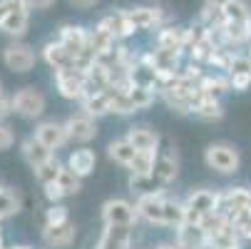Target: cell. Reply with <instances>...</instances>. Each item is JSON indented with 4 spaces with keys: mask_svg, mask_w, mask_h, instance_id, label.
<instances>
[{
    "mask_svg": "<svg viewBox=\"0 0 251 249\" xmlns=\"http://www.w3.org/2000/svg\"><path fill=\"white\" fill-rule=\"evenodd\" d=\"M20 207H23V199L13 187H5V185L0 187V222L15 217L20 212Z\"/></svg>",
    "mask_w": 251,
    "mask_h": 249,
    "instance_id": "30",
    "label": "cell"
},
{
    "mask_svg": "<svg viewBox=\"0 0 251 249\" xmlns=\"http://www.w3.org/2000/svg\"><path fill=\"white\" fill-rule=\"evenodd\" d=\"M107 157H110L115 165L129 169V165H132L134 157H137V150L129 145V139H127V137H122V139H112L110 145H107Z\"/></svg>",
    "mask_w": 251,
    "mask_h": 249,
    "instance_id": "25",
    "label": "cell"
},
{
    "mask_svg": "<svg viewBox=\"0 0 251 249\" xmlns=\"http://www.w3.org/2000/svg\"><path fill=\"white\" fill-rule=\"evenodd\" d=\"M25 3H27L30 10H48L57 3V0H25Z\"/></svg>",
    "mask_w": 251,
    "mask_h": 249,
    "instance_id": "39",
    "label": "cell"
},
{
    "mask_svg": "<svg viewBox=\"0 0 251 249\" xmlns=\"http://www.w3.org/2000/svg\"><path fill=\"white\" fill-rule=\"evenodd\" d=\"M60 169H62V165L52 157L48 165H43V167L35 169V180L40 182V187H43V185H48V182H55V180H57V174H60Z\"/></svg>",
    "mask_w": 251,
    "mask_h": 249,
    "instance_id": "35",
    "label": "cell"
},
{
    "mask_svg": "<svg viewBox=\"0 0 251 249\" xmlns=\"http://www.w3.org/2000/svg\"><path fill=\"white\" fill-rule=\"evenodd\" d=\"M127 15L137 30H154V28H164L167 23V13L162 5H134L127 10Z\"/></svg>",
    "mask_w": 251,
    "mask_h": 249,
    "instance_id": "13",
    "label": "cell"
},
{
    "mask_svg": "<svg viewBox=\"0 0 251 249\" xmlns=\"http://www.w3.org/2000/svg\"><path fill=\"white\" fill-rule=\"evenodd\" d=\"M102 224H112V227H134L137 220H139V212H137V204L127 202V199H120V197H112L102 204Z\"/></svg>",
    "mask_w": 251,
    "mask_h": 249,
    "instance_id": "8",
    "label": "cell"
},
{
    "mask_svg": "<svg viewBox=\"0 0 251 249\" xmlns=\"http://www.w3.org/2000/svg\"><path fill=\"white\" fill-rule=\"evenodd\" d=\"M70 5L77 8V10H90L97 5V0H70Z\"/></svg>",
    "mask_w": 251,
    "mask_h": 249,
    "instance_id": "40",
    "label": "cell"
},
{
    "mask_svg": "<svg viewBox=\"0 0 251 249\" xmlns=\"http://www.w3.org/2000/svg\"><path fill=\"white\" fill-rule=\"evenodd\" d=\"M152 174L162 182V187H169L176 180V174H179V155H176V147L174 145H169V142H167L164 147H159Z\"/></svg>",
    "mask_w": 251,
    "mask_h": 249,
    "instance_id": "10",
    "label": "cell"
},
{
    "mask_svg": "<svg viewBox=\"0 0 251 249\" xmlns=\"http://www.w3.org/2000/svg\"><path fill=\"white\" fill-rule=\"evenodd\" d=\"M3 65L10 70V73L25 75V73H30V70H35V65H38V50L25 40H13V43H8L3 48Z\"/></svg>",
    "mask_w": 251,
    "mask_h": 249,
    "instance_id": "7",
    "label": "cell"
},
{
    "mask_svg": "<svg viewBox=\"0 0 251 249\" xmlns=\"http://www.w3.org/2000/svg\"><path fill=\"white\" fill-rule=\"evenodd\" d=\"M184 40H187V28H176V25L159 28L154 38L159 48H172V50H184Z\"/></svg>",
    "mask_w": 251,
    "mask_h": 249,
    "instance_id": "26",
    "label": "cell"
},
{
    "mask_svg": "<svg viewBox=\"0 0 251 249\" xmlns=\"http://www.w3.org/2000/svg\"><path fill=\"white\" fill-rule=\"evenodd\" d=\"M55 87L65 100H82L85 97V73L77 67H67L55 73Z\"/></svg>",
    "mask_w": 251,
    "mask_h": 249,
    "instance_id": "9",
    "label": "cell"
},
{
    "mask_svg": "<svg viewBox=\"0 0 251 249\" xmlns=\"http://www.w3.org/2000/svg\"><path fill=\"white\" fill-rule=\"evenodd\" d=\"M65 130H67V137L73 142H80V145H87L97 137V120L85 115V112H75L65 120Z\"/></svg>",
    "mask_w": 251,
    "mask_h": 249,
    "instance_id": "12",
    "label": "cell"
},
{
    "mask_svg": "<svg viewBox=\"0 0 251 249\" xmlns=\"http://www.w3.org/2000/svg\"><path fill=\"white\" fill-rule=\"evenodd\" d=\"M194 117L201 120V122H219V120L224 117V105H222V100L204 95V97L197 102V108H194Z\"/></svg>",
    "mask_w": 251,
    "mask_h": 249,
    "instance_id": "27",
    "label": "cell"
},
{
    "mask_svg": "<svg viewBox=\"0 0 251 249\" xmlns=\"http://www.w3.org/2000/svg\"><path fill=\"white\" fill-rule=\"evenodd\" d=\"M127 187H129V192L137 194V197H145V194H152V192L167 190V187H162V182L157 180L154 174H129Z\"/></svg>",
    "mask_w": 251,
    "mask_h": 249,
    "instance_id": "28",
    "label": "cell"
},
{
    "mask_svg": "<svg viewBox=\"0 0 251 249\" xmlns=\"http://www.w3.org/2000/svg\"><path fill=\"white\" fill-rule=\"evenodd\" d=\"M97 25H102L107 32H112L120 43H122V40H127V38H132V35L137 32V28L132 25V20H129L127 10H112L110 15H104Z\"/></svg>",
    "mask_w": 251,
    "mask_h": 249,
    "instance_id": "20",
    "label": "cell"
},
{
    "mask_svg": "<svg viewBox=\"0 0 251 249\" xmlns=\"http://www.w3.org/2000/svg\"><path fill=\"white\" fill-rule=\"evenodd\" d=\"M249 55H251V38H249Z\"/></svg>",
    "mask_w": 251,
    "mask_h": 249,
    "instance_id": "45",
    "label": "cell"
},
{
    "mask_svg": "<svg viewBox=\"0 0 251 249\" xmlns=\"http://www.w3.org/2000/svg\"><path fill=\"white\" fill-rule=\"evenodd\" d=\"M224 217L231 222L234 232H236L244 242H251V207H246V209H236V212H229V215H224Z\"/></svg>",
    "mask_w": 251,
    "mask_h": 249,
    "instance_id": "31",
    "label": "cell"
},
{
    "mask_svg": "<svg viewBox=\"0 0 251 249\" xmlns=\"http://www.w3.org/2000/svg\"><path fill=\"white\" fill-rule=\"evenodd\" d=\"M15 145V130L5 122V120H0V152H5Z\"/></svg>",
    "mask_w": 251,
    "mask_h": 249,
    "instance_id": "37",
    "label": "cell"
},
{
    "mask_svg": "<svg viewBox=\"0 0 251 249\" xmlns=\"http://www.w3.org/2000/svg\"><path fill=\"white\" fill-rule=\"evenodd\" d=\"M95 249H132V227H112L104 224Z\"/></svg>",
    "mask_w": 251,
    "mask_h": 249,
    "instance_id": "17",
    "label": "cell"
},
{
    "mask_svg": "<svg viewBox=\"0 0 251 249\" xmlns=\"http://www.w3.org/2000/svg\"><path fill=\"white\" fill-rule=\"evenodd\" d=\"M80 112H85V115H90V117H95V120L110 115V112H112V95H110V90L80 100Z\"/></svg>",
    "mask_w": 251,
    "mask_h": 249,
    "instance_id": "24",
    "label": "cell"
},
{
    "mask_svg": "<svg viewBox=\"0 0 251 249\" xmlns=\"http://www.w3.org/2000/svg\"><path fill=\"white\" fill-rule=\"evenodd\" d=\"M20 155H23V160L32 167V172L38 169V167H43V165H48V162L55 157V152L48 150L35 135H30V137H25V139L20 142Z\"/></svg>",
    "mask_w": 251,
    "mask_h": 249,
    "instance_id": "19",
    "label": "cell"
},
{
    "mask_svg": "<svg viewBox=\"0 0 251 249\" xmlns=\"http://www.w3.org/2000/svg\"><path fill=\"white\" fill-rule=\"evenodd\" d=\"M222 204V192H211V190H192L184 199L187 207V222L201 224L204 217L217 215Z\"/></svg>",
    "mask_w": 251,
    "mask_h": 249,
    "instance_id": "6",
    "label": "cell"
},
{
    "mask_svg": "<svg viewBox=\"0 0 251 249\" xmlns=\"http://www.w3.org/2000/svg\"><path fill=\"white\" fill-rule=\"evenodd\" d=\"M8 115H13V95L0 97V120H5Z\"/></svg>",
    "mask_w": 251,
    "mask_h": 249,
    "instance_id": "38",
    "label": "cell"
},
{
    "mask_svg": "<svg viewBox=\"0 0 251 249\" xmlns=\"http://www.w3.org/2000/svg\"><path fill=\"white\" fill-rule=\"evenodd\" d=\"M157 249H182V247H179L176 242H159Z\"/></svg>",
    "mask_w": 251,
    "mask_h": 249,
    "instance_id": "42",
    "label": "cell"
},
{
    "mask_svg": "<svg viewBox=\"0 0 251 249\" xmlns=\"http://www.w3.org/2000/svg\"><path fill=\"white\" fill-rule=\"evenodd\" d=\"M199 90H201L206 97H217V100H222V95L231 92L229 75H204V78L199 80Z\"/></svg>",
    "mask_w": 251,
    "mask_h": 249,
    "instance_id": "29",
    "label": "cell"
},
{
    "mask_svg": "<svg viewBox=\"0 0 251 249\" xmlns=\"http://www.w3.org/2000/svg\"><path fill=\"white\" fill-rule=\"evenodd\" d=\"M222 32H224L229 48L249 43V38H251V10H249L246 0H234L231 5L224 8Z\"/></svg>",
    "mask_w": 251,
    "mask_h": 249,
    "instance_id": "2",
    "label": "cell"
},
{
    "mask_svg": "<svg viewBox=\"0 0 251 249\" xmlns=\"http://www.w3.org/2000/svg\"><path fill=\"white\" fill-rule=\"evenodd\" d=\"M43 197L50 202V204H60L67 194L62 192V187H60V182L55 180V182H48V185H43Z\"/></svg>",
    "mask_w": 251,
    "mask_h": 249,
    "instance_id": "36",
    "label": "cell"
},
{
    "mask_svg": "<svg viewBox=\"0 0 251 249\" xmlns=\"http://www.w3.org/2000/svg\"><path fill=\"white\" fill-rule=\"evenodd\" d=\"M65 165L73 169L77 177H82V180H85V177H90L95 172V167H97V155H95V150H90L87 145H82V147L70 152V157H67Z\"/></svg>",
    "mask_w": 251,
    "mask_h": 249,
    "instance_id": "22",
    "label": "cell"
},
{
    "mask_svg": "<svg viewBox=\"0 0 251 249\" xmlns=\"http://www.w3.org/2000/svg\"><path fill=\"white\" fill-rule=\"evenodd\" d=\"M57 40L75 55V60L87 50V45H90V30L87 28H82V25H62L60 30H57Z\"/></svg>",
    "mask_w": 251,
    "mask_h": 249,
    "instance_id": "15",
    "label": "cell"
},
{
    "mask_svg": "<svg viewBox=\"0 0 251 249\" xmlns=\"http://www.w3.org/2000/svg\"><path fill=\"white\" fill-rule=\"evenodd\" d=\"M30 28V8L25 0H0V32L20 40Z\"/></svg>",
    "mask_w": 251,
    "mask_h": 249,
    "instance_id": "3",
    "label": "cell"
},
{
    "mask_svg": "<svg viewBox=\"0 0 251 249\" xmlns=\"http://www.w3.org/2000/svg\"><path fill=\"white\" fill-rule=\"evenodd\" d=\"M48 110V100L45 95L32 87V85H25L20 90H15L13 95V115L23 117V120H40Z\"/></svg>",
    "mask_w": 251,
    "mask_h": 249,
    "instance_id": "4",
    "label": "cell"
},
{
    "mask_svg": "<svg viewBox=\"0 0 251 249\" xmlns=\"http://www.w3.org/2000/svg\"><path fill=\"white\" fill-rule=\"evenodd\" d=\"M5 249H32V247H27V244H15V247H5Z\"/></svg>",
    "mask_w": 251,
    "mask_h": 249,
    "instance_id": "43",
    "label": "cell"
},
{
    "mask_svg": "<svg viewBox=\"0 0 251 249\" xmlns=\"http://www.w3.org/2000/svg\"><path fill=\"white\" fill-rule=\"evenodd\" d=\"M174 242L182 247V249H206V232H204L201 224L184 222L182 227H176Z\"/></svg>",
    "mask_w": 251,
    "mask_h": 249,
    "instance_id": "23",
    "label": "cell"
},
{
    "mask_svg": "<svg viewBox=\"0 0 251 249\" xmlns=\"http://www.w3.org/2000/svg\"><path fill=\"white\" fill-rule=\"evenodd\" d=\"M77 227L73 222H67L62 227H43V242L48 249H67L75 244Z\"/></svg>",
    "mask_w": 251,
    "mask_h": 249,
    "instance_id": "21",
    "label": "cell"
},
{
    "mask_svg": "<svg viewBox=\"0 0 251 249\" xmlns=\"http://www.w3.org/2000/svg\"><path fill=\"white\" fill-rule=\"evenodd\" d=\"M234 0H204L206 8H214V10H224L226 5H231Z\"/></svg>",
    "mask_w": 251,
    "mask_h": 249,
    "instance_id": "41",
    "label": "cell"
},
{
    "mask_svg": "<svg viewBox=\"0 0 251 249\" xmlns=\"http://www.w3.org/2000/svg\"><path fill=\"white\" fill-rule=\"evenodd\" d=\"M70 222V209L60 202V204H50L45 209V224L43 227H62Z\"/></svg>",
    "mask_w": 251,
    "mask_h": 249,
    "instance_id": "34",
    "label": "cell"
},
{
    "mask_svg": "<svg viewBox=\"0 0 251 249\" xmlns=\"http://www.w3.org/2000/svg\"><path fill=\"white\" fill-rule=\"evenodd\" d=\"M157 152H137L134 162L129 165V174H152L154 172V162H157Z\"/></svg>",
    "mask_w": 251,
    "mask_h": 249,
    "instance_id": "33",
    "label": "cell"
},
{
    "mask_svg": "<svg viewBox=\"0 0 251 249\" xmlns=\"http://www.w3.org/2000/svg\"><path fill=\"white\" fill-rule=\"evenodd\" d=\"M5 95V90H3V83H0V97H3Z\"/></svg>",
    "mask_w": 251,
    "mask_h": 249,
    "instance_id": "44",
    "label": "cell"
},
{
    "mask_svg": "<svg viewBox=\"0 0 251 249\" xmlns=\"http://www.w3.org/2000/svg\"><path fill=\"white\" fill-rule=\"evenodd\" d=\"M137 212H139V220H145L147 224L154 227H182L187 222V207L182 199L169 197L167 190L145 194V197H137Z\"/></svg>",
    "mask_w": 251,
    "mask_h": 249,
    "instance_id": "1",
    "label": "cell"
},
{
    "mask_svg": "<svg viewBox=\"0 0 251 249\" xmlns=\"http://www.w3.org/2000/svg\"><path fill=\"white\" fill-rule=\"evenodd\" d=\"M226 75H229L231 90L246 92L251 87V55L249 53H234Z\"/></svg>",
    "mask_w": 251,
    "mask_h": 249,
    "instance_id": "14",
    "label": "cell"
},
{
    "mask_svg": "<svg viewBox=\"0 0 251 249\" xmlns=\"http://www.w3.org/2000/svg\"><path fill=\"white\" fill-rule=\"evenodd\" d=\"M40 55H43V60L52 67V73H57V70H67V67H75V55L70 53L57 38H55V40H48V43L40 48Z\"/></svg>",
    "mask_w": 251,
    "mask_h": 249,
    "instance_id": "18",
    "label": "cell"
},
{
    "mask_svg": "<svg viewBox=\"0 0 251 249\" xmlns=\"http://www.w3.org/2000/svg\"><path fill=\"white\" fill-rule=\"evenodd\" d=\"M57 182H60V187H62V192L67 197H73V194H77L82 190V177H77L67 165H62V169L57 174Z\"/></svg>",
    "mask_w": 251,
    "mask_h": 249,
    "instance_id": "32",
    "label": "cell"
},
{
    "mask_svg": "<svg viewBox=\"0 0 251 249\" xmlns=\"http://www.w3.org/2000/svg\"><path fill=\"white\" fill-rule=\"evenodd\" d=\"M32 135L38 137L48 150H52V152L62 150L67 142H70L67 130H65V122H57V120H43V122H38V125H35V130H32Z\"/></svg>",
    "mask_w": 251,
    "mask_h": 249,
    "instance_id": "11",
    "label": "cell"
},
{
    "mask_svg": "<svg viewBox=\"0 0 251 249\" xmlns=\"http://www.w3.org/2000/svg\"><path fill=\"white\" fill-rule=\"evenodd\" d=\"M204 165L219 174H234L239 172L241 157H239V150L229 145V142H211L204 150Z\"/></svg>",
    "mask_w": 251,
    "mask_h": 249,
    "instance_id": "5",
    "label": "cell"
},
{
    "mask_svg": "<svg viewBox=\"0 0 251 249\" xmlns=\"http://www.w3.org/2000/svg\"><path fill=\"white\" fill-rule=\"evenodd\" d=\"M125 137L129 139V145H132L137 152H154V150L162 147V135H159L157 130L147 127V125H134V127H129Z\"/></svg>",
    "mask_w": 251,
    "mask_h": 249,
    "instance_id": "16",
    "label": "cell"
}]
</instances>
